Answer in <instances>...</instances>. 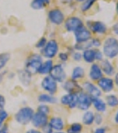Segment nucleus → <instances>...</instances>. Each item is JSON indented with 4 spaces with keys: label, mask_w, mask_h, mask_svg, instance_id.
<instances>
[{
    "label": "nucleus",
    "mask_w": 118,
    "mask_h": 133,
    "mask_svg": "<svg viewBox=\"0 0 118 133\" xmlns=\"http://www.w3.org/2000/svg\"><path fill=\"white\" fill-rule=\"evenodd\" d=\"M35 109L30 106H23L14 114L13 119L15 123L20 126H27L31 123V120L35 114Z\"/></svg>",
    "instance_id": "obj_1"
},
{
    "label": "nucleus",
    "mask_w": 118,
    "mask_h": 133,
    "mask_svg": "<svg viewBox=\"0 0 118 133\" xmlns=\"http://www.w3.org/2000/svg\"><path fill=\"white\" fill-rule=\"evenodd\" d=\"M102 52L107 59H115L118 56V39L114 36H108L102 44Z\"/></svg>",
    "instance_id": "obj_2"
},
{
    "label": "nucleus",
    "mask_w": 118,
    "mask_h": 133,
    "mask_svg": "<svg viewBox=\"0 0 118 133\" xmlns=\"http://www.w3.org/2000/svg\"><path fill=\"white\" fill-rule=\"evenodd\" d=\"M43 62V57L40 53H32L27 58L25 61V68L33 75L38 74L41 65Z\"/></svg>",
    "instance_id": "obj_3"
},
{
    "label": "nucleus",
    "mask_w": 118,
    "mask_h": 133,
    "mask_svg": "<svg viewBox=\"0 0 118 133\" xmlns=\"http://www.w3.org/2000/svg\"><path fill=\"white\" fill-rule=\"evenodd\" d=\"M40 54L47 59H53L59 52V44L56 39H49L42 49Z\"/></svg>",
    "instance_id": "obj_4"
},
{
    "label": "nucleus",
    "mask_w": 118,
    "mask_h": 133,
    "mask_svg": "<svg viewBox=\"0 0 118 133\" xmlns=\"http://www.w3.org/2000/svg\"><path fill=\"white\" fill-rule=\"evenodd\" d=\"M41 88L46 93L55 95L58 91V83L56 82L50 76H45L41 81Z\"/></svg>",
    "instance_id": "obj_5"
},
{
    "label": "nucleus",
    "mask_w": 118,
    "mask_h": 133,
    "mask_svg": "<svg viewBox=\"0 0 118 133\" xmlns=\"http://www.w3.org/2000/svg\"><path fill=\"white\" fill-rule=\"evenodd\" d=\"M49 76L58 83H63L64 81L67 79V74L64 69V66L63 63L54 64L53 68L51 70Z\"/></svg>",
    "instance_id": "obj_6"
},
{
    "label": "nucleus",
    "mask_w": 118,
    "mask_h": 133,
    "mask_svg": "<svg viewBox=\"0 0 118 133\" xmlns=\"http://www.w3.org/2000/svg\"><path fill=\"white\" fill-rule=\"evenodd\" d=\"M64 29L66 31L70 32V33H74L76 30H78L79 28L84 26V21L80 18L77 16H70L68 17L64 22Z\"/></svg>",
    "instance_id": "obj_7"
},
{
    "label": "nucleus",
    "mask_w": 118,
    "mask_h": 133,
    "mask_svg": "<svg viewBox=\"0 0 118 133\" xmlns=\"http://www.w3.org/2000/svg\"><path fill=\"white\" fill-rule=\"evenodd\" d=\"M86 28L92 32V34L93 33L96 35H104L108 31V27L100 21H87Z\"/></svg>",
    "instance_id": "obj_8"
},
{
    "label": "nucleus",
    "mask_w": 118,
    "mask_h": 133,
    "mask_svg": "<svg viewBox=\"0 0 118 133\" xmlns=\"http://www.w3.org/2000/svg\"><path fill=\"white\" fill-rule=\"evenodd\" d=\"M74 38L76 44H83L88 42L92 39V32L84 25L83 27L79 28L78 30L74 32Z\"/></svg>",
    "instance_id": "obj_9"
},
{
    "label": "nucleus",
    "mask_w": 118,
    "mask_h": 133,
    "mask_svg": "<svg viewBox=\"0 0 118 133\" xmlns=\"http://www.w3.org/2000/svg\"><path fill=\"white\" fill-rule=\"evenodd\" d=\"M49 115L35 111L33 115V118L31 120V124L35 129L41 130V129L43 128L45 125H47L49 123Z\"/></svg>",
    "instance_id": "obj_10"
},
{
    "label": "nucleus",
    "mask_w": 118,
    "mask_h": 133,
    "mask_svg": "<svg viewBox=\"0 0 118 133\" xmlns=\"http://www.w3.org/2000/svg\"><path fill=\"white\" fill-rule=\"evenodd\" d=\"M62 106L70 109H75L78 107V93H66L60 98Z\"/></svg>",
    "instance_id": "obj_11"
},
{
    "label": "nucleus",
    "mask_w": 118,
    "mask_h": 133,
    "mask_svg": "<svg viewBox=\"0 0 118 133\" xmlns=\"http://www.w3.org/2000/svg\"><path fill=\"white\" fill-rule=\"evenodd\" d=\"M92 107V97L90 95L85 92L84 91H81L78 93V109L82 111H87L89 110Z\"/></svg>",
    "instance_id": "obj_12"
},
{
    "label": "nucleus",
    "mask_w": 118,
    "mask_h": 133,
    "mask_svg": "<svg viewBox=\"0 0 118 133\" xmlns=\"http://www.w3.org/2000/svg\"><path fill=\"white\" fill-rule=\"evenodd\" d=\"M48 18L49 21L52 24L57 26L62 25L64 22V21H65L64 12H62V10L58 9V8H54V9L49 10L48 12Z\"/></svg>",
    "instance_id": "obj_13"
},
{
    "label": "nucleus",
    "mask_w": 118,
    "mask_h": 133,
    "mask_svg": "<svg viewBox=\"0 0 118 133\" xmlns=\"http://www.w3.org/2000/svg\"><path fill=\"white\" fill-rule=\"evenodd\" d=\"M16 76L18 77L20 84L24 87H29L33 81V74L30 73L26 68H20L16 72Z\"/></svg>",
    "instance_id": "obj_14"
},
{
    "label": "nucleus",
    "mask_w": 118,
    "mask_h": 133,
    "mask_svg": "<svg viewBox=\"0 0 118 133\" xmlns=\"http://www.w3.org/2000/svg\"><path fill=\"white\" fill-rule=\"evenodd\" d=\"M82 90L85 92H86L88 95L91 96L92 98H100L102 95V91L100 90L97 85L94 84L90 81H85L83 83Z\"/></svg>",
    "instance_id": "obj_15"
},
{
    "label": "nucleus",
    "mask_w": 118,
    "mask_h": 133,
    "mask_svg": "<svg viewBox=\"0 0 118 133\" xmlns=\"http://www.w3.org/2000/svg\"><path fill=\"white\" fill-rule=\"evenodd\" d=\"M62 88L66 93H78L82 90V86L78 83V81H74L72 79H66L62 83Z\"/></svg>",
    "instance_id": "obj_16"
},
{
    "label": "nucleus",
    "mask_w": 118,
    "mask_h": 133,
    "mask_svg": "<svg viewBox=\"0 0 118 133\" xmlns=\"http://www.w3.org/2000/svg\"><path fill=\"white\" fill-rule=\"evenodd\" d=\"M97 86L100 88V90L102 92L109 93V92L113 91L114 88H115V83L111 77L103 76L97 82Z\"/></svg>",
    "instance_id": "obj_17"
},
{
    "label": "nucleus",
    "mask_w": 118,
    "mask_h": 133,
    "mask_svg": "<svg viewBox=\"0 0 118 133\" xmlns=\"http://www.w3.org/2000/svg\"><path fill=\"white\" fill-rule=\"evenodd\" d=\"M49 124L53 129L54 131H62L65 128V123L63 117L54 115L49 119Z\"/></svg>",
    "instance_id": "obj_18"
},
{
    "label": "nucleus",
    "mask_w": 118,
    "mask_h": 133,
    "mask_svg": "<svg viewBox=\"0 0 118 133\" xmlns=\"http://www.w3.org/2000/svg\"><path fill=\"white\" fill-rule=\"evenodd\" d=\"M101 77H103V73L101 71L100 64L96 63V62L91 64L89 70V78L93 82H98Z\"/></svg>",
    "instance_id": "obj_19"
},
{
    "label": "nucleus",
    "mask_w": 118,
    "mask_h": 133,
    "mask_svg": "<svg viewBox=\"0 0 118 133\" xmlns=\"http://www.w3.org/2000/svg\"><path fill=\"white\" fill-rule=\"evenodd\" d=\"M37 100L40 104H47V105H56L58 102V99L55 95L42 92L37 96Z\"/></svg>",
    "instance_id": "obj_20"
},
{
    "label": "nucleus",
    "mask_w": 118,
    "mask_h": 133,
    "mask_svg": "<svg viewBox=\"0 0 118 133\" xmlns=\"http://www.w3.org/2000/svg\"><path fill=\"white\" fill-rule=\"evenodd\" d=\"M100 66L101 68V71L103 75H106L107 76L110 77L115 75V66L108 59H104L100 61Z\"/></svg>",
    "instance_id": "obj_21"
},
{
    "label": "nucleus",
    "mask_w": 118,
    "mask_h": 133,
    "mask_svg": "<svg viewBox=\"0 0 118 133\" xmlns=\"http://www.w3.org/2000/svg\"><path fill=\"white\" fill-rule=\"evenodd\" d=\"M53 66H54V62H53L52 59H46V61H43V62L41 65L39 70H38V74L41 75V76H49L50 74L51 70L53 68Z\"/></svg>",
    "instance_id": "obj_22"
},
{
    "label": "nucleus",
    "mask_w": 118,
    "mask_h": 133,
    "mask_svg": "<svg viewBox=\"0 0 118 133\" xmlns=\"http://www.w3.org/2000/svg\"><path fill=\"white\" fill-rule=\"evenodd\" d=\"M92 106L97 111V113H104L107 110V104L100 98H92Z\"/></svg>",
    "instance_id": "obj_23"
},
{
    "label": "nucleus",
    "mask_w": 118,
    "mask_h": 133,
    "mask_svg": "<svg viewBox=\"0 0 118 133\" xmlns=\"http://www.w3.org/2000/svg\"><path fill=\"white\" fill-rule=\"evenodd\" d=\"M82 59L85 63L93 64L95 61V56H94V49H86L82 51Z\"/></svg>",
    "instance_id": "obj_24"
},
{
    "label": "nucleus",
    "mask_w": 118,
    "mask_h": 133,
    "mask_svg": "<svg viewBox=\"0 0 118 133\" xmlns=\"http://www.w3.org/2000/svg\"><path fill=\"white\" fill-rule=\"evenodd\" d=\"M85 69L84 68L80 66H77L72 69V75H70V79L74 81H78L80 80V79H83L85 77Z\"/></svg>",
    "instance_id": "obj_25"
},
{
    "label": "nucleus",
    "mask_w": 118,
    "mask_h": 133,
    "mask_svg": "<svg viewBox=\"0 0 118 133\" xmlns=\"http://www.w3.org/2000/svg\"><path fill=\"white\" fill-rule=\"evenodd\" d=\"M94 120V113L91 110L85 111L82 116V123L85 126H91L93 123Z\"/></svg>",
    "instance_id": "obj_26"
},
{
    "label": "nucleus",
    "mask_w": 118,
    "mask_h": 133,
    "mask_svg": "<svg viewBox=\"0 0 118 133\" xmlns=\"http://www.w3.org/2000/svg\"><path fill=\"white\" fill-rule=\"evenodd\" d=\"M105 102L107 104V107H109L111 108L118 107V97L115 94H108L105 97Z\"/></svg>",
    "instance_id": "obj_27"
},
{
    "label": "nucleus",
    "mask_w": 118,
    "mask_h": 133,
    "mask_svg": "<svg viewBox=\"0 0 118 133\" xmlns=\"http://www.w3.org/2000/svg\"><path fill=\"white\" fill-rule=\"evenodd\" d=\"M49 3L50 0H33L31 3V7L35 10H41L49 5Z\"/></svg>",
    "instance_id": "obj_28"
},
{
    "label": "nucleus",
    "mask_w": 118,
    "mask_h": 133,
    "mask_svg": "<svg viewBox=\"0 0 118 133\" xmlns=\"http://www.w3.org/2000/svg\"><path fill=\"white\" fill-rule=\"evenodd\" d=\"M10 59H11V54L9 52L0 53V72L3 71L4 68L7 66Z\"/></svg>",
    "instance_id": "obj_29"
},
{
    "label": "nucleus",
    "mask_w": 118,
    "mask_h": 133,
    "mask_svg": "<svg viewBox=\"0 0 118 133\" xmlns=\"http://www.w3.org/2000/svg\"><path fill=\"white\" fill-rule=\"evenodd\" d=\"M83 124L79 123H72L66 130V133H82Z\"/></svg>",
    "instance_id": "obj_30"
},
{
    "label": "nucleus",
    "mask_w": 118,
    "mask_h": 133,
    "mask_svg": "<svg viewBox=\"0 0 118 133\" xmlns=\"http://www.w3.org/2000/svg\"><path fill=\"white\" fill-rule=\"evenodd\" d=\"M97 0H85L80 5V10L83 12H85L87 11H89L92 7L93 6L94 4L96 3Z\"/></svg>",
    "instance_id": "obj_31"
},
{
    "label": "nucleus",
    "mask_w": 118,
    "mask_h": 133,
    "mask_svg": "<svg viewBox=\"0 0 118 133\" xmlns=\"http://www.w3.org/2000/svg\"><path fill=\"white\" fill-rule=\"evenodd\" d=\"M36 111L42 114H44V115H49L51 113V108L47 104H39L37 108H36Z\"/></svg>",
    "instance_id": "obj_32"
},
{
    "label": "nucleus",
    "mask_w": 118,
    "mask_h": 133,
    "mask_svg": "<svg viewBox=\"0 0 118 133\" xmlns=\"http://www.w3.org/2000/svg\"><path fill=\"white\" fill-rule=\"evenodd\" d=\"M9 117V112H7L5 108H0V124H5Z\"/></svg>",
    "instance_id": "obj_33"
},
{
    "label": "nucleus",
    "mask_w": 118,
    "mask_h": 133,
    "mask_svg": "<svg viewBox=\"0 0 118 133\" xmlns=\"http://www.w3.org/2000/svg\"><path fill=\"white\" fill-rule=\"evenodd\" d=\"M47 42H48V39H47L45 36H42V37H41L37 41V43L35 44V48L38 49V50H42V49L46 45Z\"/></svg>",
    "instance_id": "obj_34"
},
{
    "label": "nucleus",
    "mask_w": 118,
    "mask_h": 133,
    "mask_svg": "<svg viewBox=\"0 0 118 133\" xmlns=\"http://www.w3.org/2000/svg\"><path fill=\"white\" fill-rule=\"evenodd\" d=\"M94 56H95V61H101L102 59H104L103 52L99 48L94 49Z\"/></svg>",
    "instance_id": "obj_35"
},
{
    "label": "nucleus",
    "mask_w": 118,
    "mask_h": 133,
    "mask_svg": "<svg viewBox=\"0 0 118 133\" xmlns=\"http://www.w3.org/2000/svg\"><path fill=\"white\" fill-rule=\"evenodd\" d=\"M103 123V116L100 113H96L94 114V120L93 123H95L96 125H101V123Z\"/></svg>",
    "instance_id": "obj_36"
},
{
    "label": "nucleus",
    "mask_w": 118,
    "mask_h": 133,
    "mask_svg": "<svg viewBox=\"0 0 118 133\" xmlns=\"http://www.w3.org/2000/svg\"><path fill=\"white\" fill-rule=\"evenodd\" d=\"M57 56H58L59 61L63 64L67 62L68 59H69V53L68 52H64V51H62V52H59L58 54H57Z\"/></svg>",
    "instance_id": "obj_37"
},
{
    "label": "nucleus",
    "mask_w": 118,
    "mask_h": 133,
    "mask_svg": "<svg viewBox=\"0 0 118 133\" xmlns=\"http://www.w3.org/2000/svg\"><path fill=\"white\" fill-rule=\"evenodd\" d=\"M72 58L75 61H80L82 59V52L81 51H75L72 52Z\"/></svg>",
    "instance_id": "obj_38"
},
{
    "label": "nucleus",
    "mask_w": 118,
    "mask_h": 133,
    "mask_svg": "<svg viewBox=\"0 0 118 133\" xmlns=\"http://www.w3.org/2000/svg\"><path fill=\"white\" fill-rule=\"evenodd\" d=\"M90 41H91L92 47H93V49L99 48V47L101 45V42H100V40L97 37H94V38L92 37V39L90 40Z\"/></svg>",
    "instance_id": "obj_39"
},
{
    "label": "nucleus",
    "mask_w": 118,
    "mask_h": 133,
    "mask_svg": "<svg viewBox=\"0 0 118 133\" xmlns=\"http://www.w3.org/2000/svg\"><path fill=\"white\" fill-rule=\"evenodd\" d=\"M41 131L42 133H54V130H53V129L50 127V125L49 123L47 125H45L43 128L41 129Z\"/></svg>",
    "instance_id": "obj_40"
},
{
    "label": "nucleus",
    "mask_w": 118,
    "mask_h": 133,
    "mask_svg": "<svg viewBox=\"0 0 118 133\" xmlns=\"http://www.w3.org/2000/svg\"><path fill=\"white\" fill-rule=\"evenodd\" d=\"M6 106V98L4 95L0 96V108H5Z\"/></svg>",
    "instance_id": "obj_41"
},
{
    "label": "nucleus",
    "mask_w": 118,
    "mask_h": 133,
    "mask_svg": "<svg viewBox=\"0 0 118 133\" xmlns=\"http://www.w3.org/2000/svg\"><path fill=\"white\" fill-rule=\"evenodd\" d=\"M0 133H10V129L7 123H5L2 129H0Z\"/></svg>",
    "instance_id": "obj_42"
},
{
    "label": "nucleus",
    "mask_w": 118,
    "mask_h": 133,
    "mask_svg": "<svg viewBox=\"0 0 118 133\" xmlns=\"http://www.w3.org/2000/svg\"><path fill=\"white\" fill-rule=\"evenodd\" d=\"M93 133H107V127H98Z\"/></svg>",
    "instance_id": "obj_43"
},
{
    "label": "nucleus",
    "mask_w": 118,
    "mask_h": 133,
    "mask_svg": "<svg viewBox=\"0 0 118 133\" xmlns=\"http://www.w3.org/2000/svg\"><path fill=\"white\" fill-rule=\"evenodd\" d=\"M6 74H7V71H6V70H3L2 72H0V84H2V83L4 82Z\"/></svg>",
    "instance_id": "obj_44"
},
{
    "label": "nucleus",
    "mask_w": 118,
    "mask_h": 133,
    "mask_svg": "<svg viewBox=\"0 0 118 133\" xmlns=\"http://www.w3.org/2000/svg\"><path fill=\"white\" fill-rule=\"evenodd\" d=\"M25 133H42L41 131V130H37V129L32 128V129H28L25 131Z\"/></svg>",
    "instance_id": "obj_45"
},
{
    "label": "nucleus",
    "mask_w": 118,
    "mask_h": 133,
    "mask_svg": "<svg viewBox=\"0 0 118 133\" xmlns=\"http://www.w3.org/2000/svg\"><path fill=\"white\" fill-rule=\"evenodd\" d=\"M6 76H7V79H9V80H12V79H13L15 76H16V73L14 72H7V74H6Z\"/></svg>",
    "instance_id": "obj_46"
},
{
    "label": "nucleus",
    "mask_w": 118,
    "mask_h": 133,
    "mask_svg": "<svg viewBox=\"0 0 118 133\" xmlns=\"http://www.w3.org/2000/svg\"><path fill=\"white\" fill-rule=\"evenodd\" d=\"M112 30L115 35L118 36V22L115 23V24L112 26Z\"/></svg>",
    "instance_id": "obj_47"
},
{
    "label": "nucleus",
    "mask_w": 118,
    "mask_h": 133,
    "mask_svg": "<svg viewBox=\"0 0 118 133\" xmlns=\"http://www.w3.org/2000/svg\"><path fill=\"white\" fill-rule=\"evenodd\" d=\"M113 80H114V83H115V84L118 86V72L116 73V74H115V77H114Z\"/></svg>",
    "instance_id": "obj_48"
},
{
    "label": "nucleus",
    "mask_w": 118,
    "mask_h": 133,
    "mask_svg": "<svg viewBox=\"0 0 118 133\" xmlns=\"http://www.w3.org/2000/svg\"><path fill=\"white\" fill-rule=\"evenodd\" d=\"M114 121H115V123L118 124V110L116 111V113L115 114V116H114Z\"/></svg>",
    "instance_id": "obj_49"
},
{
    "label": "nucleus",
    "mask_w": 118,
    "mask_h": 133,
    "mask_svg": "<svg viewBox=\"0 0 118 133\" xmlns=\"http://www.w3.org/2000/svg\"><path fill=\"white\" fill-rule=\"evenodd\" d=\"M54 133H66V132L64 131V130H62V131H54Z\"/></svg>",
    "instance_id": "obj_50"
},
{
    "label": "nucleus",
    "mask_w": 118,
    "mask_h": 133,
    "mask_svg": "<svg viewBox=\"0 0 118 133\" xmlns=\"http://www.w3.org/2000/svg\"><path fill=\"white\" fill-rule=\"evenodd\" d=\"M77 2H78V3H83L84 1H85V0H76Z\"/></svg>",
    "instance_id": "obj_51"
},
{
    "label": "nucleus",
    "mask_w": 118,
    "mask_h": 133,
    "mask_svg": "<svg viewBox=\"0 0 118 133\" xmlns=\"http://www.w3.org/2000/svg\"><path fill=\"white\" fill-rule=\"evenodd\" d=\"M116 12H117V14H118V2L116 3Z\"/></svg>",
    "instance_id": "obj_52"
},
{
    "label": "nucleus",
    "mask_w": 118,
    "mask_h": 133,
    "mask_svg": "<svg viewBox=\"0 0 118 133\" xmlns=\"http://www.w3.org/2000/svg\"><path fill=\"white\" fill-rule=\"evenodd\" d=\"M4 125H5V124H0V129H2V127H3Z\"/></svg>",
    "instance_id": "obj_53"
},
{
    "label": "nucleus",
    "mask_w": 118,
    "mask_h": 133,
    "mask_svg": "<svg viewBox=\"0 0 118 133\" xmlns=\"http://www.w3.org/2000/svg\"><path fill=\"white\" fill-rule=\"evenodd\" d=\"M0 96H1V93H0Z\"/></svg>",
    "instance_id": "obj_54"
}]
</instances>
